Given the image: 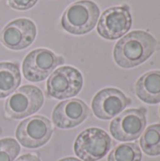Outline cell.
I'll return each mask as SVG.
<instances>
[{
  "instance_id": "cell-9",
  "label": "cell",
  "mask_w": 160,
  "mask_h": 161,
  "mask_svg": "<svg viewBox=\"0 0 160 161\" xmlns=\"http://www.w3.org/2000/svg\"><path fill=\"white\" fill-rule=\"evenodd\" d=\"M132 25V17L126 6L112 7L101 15L97 32L107 40H116L124 36Z\"/></svg>"
},
{
  "instance_id": "cell-11",
  "label": "cell",
  "mask_w": 160,
  "mask_h": 161,
  "mask_svg": "<svg viewBox=\"0 0 160 161\" xmlns=\"http://www.w3.org/2000/svg\"><path fill=\"white\" fill-rule=\"evenodd\" d=\"M129 104V98L122 91L115 88H106L94 95L91 109L98 119L110 120L121 113Z\"/></svg>"
},
{
  "instance_id": "cell-20",
  "label": "cell",
  "mask_w": 160,
  "mask_h": 161,
  "mask_svg": "<svg viewBox=\"0 0 160 161\" xmlns=\"http://www.w3.org/2000/svg\"><path fill=\"white\" fill-rule=\"evenodd\" d=\"M58 161H81L79 160V159H77V158H62V159H60V160Z\"/></svg>"
},
{
  "instance_id": "cell-13",
  "label": "cell",
  "mask_w": 160,
  "mask_h": 161,
  "mask_svg": "<svg viewBox=\"0 0 160 161\" xmlns=\"http://www.w3.org/2000/svg\"><path fill=\"white\" fill-rule=\"evenodd\" d=\"M136 93L144 103H159L160 71H152L143 75L136 84Z\"/></svg>"
},
{
  "instance_id": "cell-2",
  "label": "cell",
  "mask_w": 160,
  "mask_h": 161,
  "mask_svg": "<svg viewBox=\"0 0 160 161\" xmlns=\"http://www.w3.org/2000/svg\"><path fill=\"white\" fill-rule=\"evenodd\" d=\"M99 15L100 9L96 3L91 0H79L65 9L61 26L73 35H84L95 27Z\"/></svg>"
},
{
  "instance_id": "cell-19",
  "label": "cell",
  "mask_w": 160,
  "mask_h": 161,
  "mask_svg": "<svg viewBox=\"0 0 160 161\" xmlns=\"http://www.w3.org/2000/svg\"><path fill=\"white\" fill-rule=\"evenodd\" d=\"M15 161H41L40 158L34 154H25L19 157Z\"/></svg>"
},
{
  "instance_id": "cell-10",
  "label": "cell",
  "mask_w": 160,
  "mask_h": 161,
  "mask_svg": "<svg viewBox=\"0 0 160 161\" xmlns=\"http://www.w3.org/2000/svg\"><path fill=\"white\" fill-rule=\"evenodd\" d=\"M35 24L26 18L9 22L1 31V42L10 50H23L32 44L36 38Z\"/></svg>"
},
{
  "instance_id": "cell-4",
  "label": "cell",
  "mask_w": 160,
  "mask_h": 161,
  "mask_svg": "<svg viewBox=\"0 0 160 161\" xmlns=\"http://www.w3.org/2000/svg\"><path fill=\"white\" fill-rule=\"evenodd\" d=\"M112 142L108 134L97 127L87 128L76 138L74 154L83 161H98L110 150Z\"/></svg>"
},
{
  "instance_id": "cell-6",
  "label": "cell",
  "mask_w": 160,
  "mask_h": 161,
  "mask_svg": "<svg viewBox=\"0 0 160 161\" xmlns=\"http://www.w3.org/2000/svg\"><path fill=\"white\" fill-rule=\"evenodd\" d=\"M63 63V58L57 56L51 50L35 49L29 52L23 61L24 77L30 82L42 81Z\"/></svg>"
},
{
  "instance_id": "cell-15",
  "label": "cell",
  "mask_w": 160,
  "mask_h": 161,
  "mask_svg": "<svg viewBox=\"0 0 160 161\" xmlns=\"http://www.w3.org/2000/svg\"><path fill=\"white\" fill-rule=\"evenodd\" d=\"M141 146L145 154L156 157L160 155V124L150 125L141 138Z\"/></svg>"
},
{
  "instance_id": "cell-8",
  "label": "cell",
  "mask_w": 160,
  "mask_h": 161,
  "mask_svg": "<svg viewBox=\"0 0 160 161\" xmlns=\"http://www.w3.org/2000/svg\"><path fill=\"white\" fill-rule=\"evenodd\" d=\"M146 126L145 110L140 108L127 109L116 117L110 124L109 130L113 138L120 142L137 140Z\"/></svg>"
},
{
  "instance_id": "cell-5",
  "label": "cell",
  "mask_w": 160,
  "mask_h": 161,
  "mask_svg": "<svg viewBox=\"0 0 160 161\" xmlns=\"http://www.w3.org/2000/svg\"><path fill=\"white\" fill-rule=\"evenodd\" d=\"M83 87V76L74 67L57 68L48 77L46 91L49 97L61 100L76 96Z\"/></svg>"
},
{
  "instance_id": "cell-16",
  "label": "cell",
  "mask_w": 160,
  "mask_h": 161,
  "mask_svg": "<svg viewBox=\"0 0 160 161\" xmlns=\"http://www.w3.org/2000/svg\"><path fill=\"white\" fill-rule=\"evenodd\" d=\"M141 152L137 143H123L109 154L108 161H141Z\"/></svg>"
},
{
  "instance_id": "cell-18",
  "label": "cell",
  "mask_w": 160,
  "mask_h": 161,
  "mask_svg": "<svg viewBox=\"0 0 160 161\" xmlns=\"http://www.w3.org/2000/svg\"><path fill=\"white\" fill-rule=\"evenodd\" d=\"M38 0H8L10 8L17 10H27L34 7Z\"/></svg>"
},
{
  "instance_id": "cell-17",
  "label": "cell",
  "mask_w": 160,
  "mask_h": 161,
  "mask_svg": "<svg viewBox=\"0 0 160 161\" xmlns=\"http://www.w3.org/2000/svg\"><path fill=\"white\" fill-rule=\"evenodd\" d=\"M20 145L12 138L0 141V161H14L20 153Z\"/></svg>"
},
{
  "instance_id": "cell-14",
  "label": "cell",
  "mask_w": 160,
  "mask_h": 161,
  "mask_svg": "<svg viewBox=\"0 0 160 161\" xmlns=\"http://www.w3.org/2000/svg\"><path fill=\"white\" fill-rule=\"evenodd\" d=\"M20 84L19 64L15 62H0V99L14 92Z\"/></svg>"
},
{
  "instance_id": "cell-12",
  "label": "cell",
  "mask_w": 160,
  "mask_h": 161,
  "mask_svg": "<svg viewBox=\"0 0 160 161\" xmlns=\"http://www.w3.org/2000/svg\"><path fill=\"white\" fill-rule=\"evenodd\" d=\"M91 115V109L80 99L73 98L58 103L53 110L54 125L60 129H70L81 125Z\"/></svg>"
},
{
  "instance_id": "cell-3",
  "label": "cell",
  "mask_w": 160,
  "mask_h": 161,
  "mask_svg": "<svg viewBox=\"0 0 160 161\" xmlns=\"http://www.w3.org/2000/svg\"><path fill=\"white\" fill-rule=\"evenodd\" d=\"M41 90L33 85H25L16 90L5 102L6 115L14 120L24 119L36 113L43 105Z\"/></svg>"
},
{
  "instance_id": "cell-7",
  "label": "cell",
  "mask_w": 160,
  "mask_h": 161,
  "mask_svg": "<svg viewBox=\"0 0 160 161\" xmlns=\"http://www.w3.org/2000/svg\"><path fill=\"white\" fill-rule=\"evenodd\" d=\"M53 134L51 122L40 115L22 121L16 128V139L25 147L36 149L46 144Z\"/></svg>"
},
{
  "instance_id": "cell-1",
  "label": "cell",
  "mask_w": 160,
  "mask_h": 161,
  "mask_svg": "<svg viewBox=\"0 0 160 161\" xmlns=\"http://www.w3.org/2000/svg\"><path fill=\"white\" fill-rule=\"evenodd\" d=\"M157 46V40L148 32L135 30L122 38L115 45L113 57L122 68H133L147 60Z\"/></svg>"
}]
</instances>
